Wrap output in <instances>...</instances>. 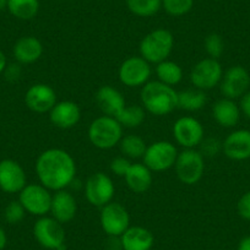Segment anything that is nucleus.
<instances>
[{
	"label": "nucleus",
	"mask_w": 250,
	"mask_h": 250,
	"mask_svg": "<svg viewBox=\"0 0 250 250\" xmlns=\"http://www.w3.org/2000/svg\"><path fill=\"white\" fill-rule=\"evenodd\" d=\"M220 91L225 98H242L250 88V74L244 66L233 65L223 73Z\"/></svg>",
	"instance_id": "nucleus-13"
},
{
	"label": "nucleus",
	"mask_w": 250,
	"mask_h": 250,
	"mask_svg": "<svg viewBox=\"0 0 250 250\" xmlns=\"http://www.w3.org/2000/svg\"><path fill=\"white\" fill-rule=\"evenodd\" d=\"M26 210L23 208V206L21 205V203L19 200L11 201L9 203V205L5 208L4 211V217L5 221L10 225H18L21 221L25 218Z\"/></svg>",
	"instance_id": "nucleus-33"
},
{
	"label": "nucleus",
	"mask_w": 250,
	"mask_h": 250,
	"mask_svg": "<svg viewBox=\"0 0 250 250\" xmlns=\"http://www.w3.org/2000/svg\"><path fill=\"white\" fill-rule=\"evenodd\" d=\"M100 222L108 237H120L130 227V216L122 204L112 201L101 208Z\"/></svg>",
	"instance_id": "nucleus-11"
},
{
	"label": "nucleus",
	"mask_w": 250,
	"mask_h": 250,
	"mask_svg": "<svg viewBox=\"0 0 250 250\" xmlns=\"http://www.w3.org/2000/svg\"><path fill=\"white\" fill-rule=\"evenodd\" d=\"M123 250H151L155 244L152 232L141 226H130L120 235Z\"/></svg>",
	"instance_id": "nucleus-20"
},
{
	"label": "nucleus",
	"mask_w": 250,
	"mask_h": 250,
	"mask_svg": "<svg viewBox=\"0 0 250 250\" xmlns=\"http://www.w3.org/2000/svg\"><path fill=\"white\" fill-rule=\"evenodd\" d=\"M204 45H205L208 58H212V59H218L225 52V42L218 33H210L205 38Z\"/></svg>",
	"instance_id": "nucleus-32"
},
{
	"label": "nucleus",
	"mask_w": 250,
	"mask_h": 250,
	"mask_svg": "<svg viewBox=\"0 0 250 250\" xmlns=\"http://www.w3.org/2000/svg\"><path fill=\"white\" fill-rule=\"evenodd\" d=\"M96 102L104 115L117 117L125 107V98L117 88L104 85L98 88L96 93Z\"/></svg>",
	"instance_id": "nucleus-21"
},
{
	"label": "nucleus",
	"mask_w": 250,
	"mask_h": 250,
	"mask_svg": "<svg viewBox=\"0 0 250 250\" xmlns=\"http://www.w3.org/2000/svg\"><path fill=\"white\" fill-rule=\"evenodd\" d=\"M4 74H5V78L8 81H18L21 76V68L19 64H10V65H6L5 70H4Z\"/></svg>",
	"instance_id": "nucleus-37"
},
{
	"label": "nucleus",
	"mask_w": 250,
	"mask_h": 250,
	"mask_svg": "<svg viewBox=\"0 0 250 250\" xmlns=\"http://www.w3.org/2000/svg\"><path fill=\"white\" fill-rule=\"evenodd\" d=\"M156 75L158 81L173 87L182 81L183 70L179 64L167 59L156 65Z\"/></svg>",
	"instance_id": "nucleus-27"
},
{
	"label": "nucleus",
	"mask_w": 250,
	"mask_h": 250,
	"mask_svg": "<svg viewBox=\"0 0 250 250\" xmlns=\"http://www.w3.org/2000/svg\"><path fill=\"white\" fill-rule=\"evenodd\" d=\"M237 211L240 217L250 221V190L240 196L237 204Z\"/></svg>",
	"instance_id": "nucleus-36"
},
{
	"label": "nucleus",
	"mask_w": 250,
	"mask_h": 250,
	"mask_svg": "<svg viewBox=\"0 0 250 250\" xmlns=\"http://www.w3.org/2000/svg\"><path fill=\"white\" fill-rule=\"evenodd\" d=\"M6 244H8V235H6L5 230L0 227V250L5 249Z\"/></svg>",
	"instance_id": "nucleus-41"
},
{
	"label": "nucleus",
	"mask_w": 250,
	"mask_h": 250,
	"mask_svg": "<svg viewBox=\"0 0 250 250\" xmlns=\"http://www.w3.org/2000/svg\"><path fill=\"white\" fill-rule=\"evenodd\" d=\"M114 194V183L105 173L96 172L86 180L85 198L92 206L103 208L112 203Z\"/></svg>",
	"instance_id": "nucleus-9"
},
{
	"label": "nucleus",
	"mask_w": 250,
	"mask_h": 250,
	"mask_svg": "<svg viewBox=\"0 0 250 250\" xmlns=\"http://www.w3.org/2000/svg\"><path fill=\"white\" fill-rule=\"evenodd\" d=\"M49 212L52 213L53 218L59 221L62 225L73 221L78 212V201L75 196L65 189L55 191L52 195Z\"/></svg>",
	"instance_id": "nucleus-18"
},
{
	"label": "nucleus",
	"mask_w": 250,
	"mask_h": 250,
	"mask_svg": "<svg viewBox=\"0 0 250 250\" xmlns=\"http://www.w3.org/2000/svg\"><path fill=\"white\" fill-rule=\"evenodd\" d=\"M118 76L123 85L139 87L148 83L151 76L150 62L143 57H130L120 64Z\"/></svg>",
	"instance_id": "nucleus-12"
},
{
	"label": "nucleus",
	"mask_w": 250,
	"mask_h": 250,
	"mask_svg": "<svg viewBox=\"0 0 250 250\" xmlns=\"http://www.w3.org/2000/svg\"><path fill=\"white\" fill-rule=\"evenodd\" d=\"M105 248H107V250H123L120 237H108Z\"/></svg>",
	"instance_id": "nucleus-39"
},
{
	"label": "nucleus",
	"mask_w": 250,
	"mask_h": 250,
	"mask_svg": "<svg viewBox=\"0 0 250 250\" xmlns=\"http://www.w3.org/2000/svg\"><path fill=\"white\" fill-rule=\"evenodd\" d=\"M178 150L169 141H156L147 146L144 155V165L152 172H165L174 167Z\"/></svg>",
	"instance_id": "nucleus-8"
},
{
	"label": "nucleus",
	"mask_w": 250,
	"mask_h": 250,
	"mask_svg": "<svg viewBox=\"0 0 250 250\" xmlns=\"http://www.w3.org/2000/svg\"><path fill=\"white\" fill-rule=\"evenodd\" d=\"M33 235L41 247L49 250H66L62 223L52 216H42L33 225Z\"/></svg>",
	"instance_id": "nucleus-5"
},
{
	"label": "nucleus",
	"mask_w": 250,
	"mask_h": 250,
	"mask_svg": "<svg viewBox=\"0 0 250 250\" xmlns=\"http://www.w3.org/2000/svg\"><path fill=\"white\" fill-rule=\"evenodd\" d=\"M14 57L20 64H32L43 54V45L38 38L25 36L16 41L13 48Z\"/></svg>",
	"instance_id": "nucleus-22"
},
{
	"label": "nucleus",
	"mask_w": 250,
	"mask_h": 250,
	"mask_svg": "<svg viewBox=\"0 0 250 250\" xmlns=\"http://www.w3.org/2000/svg\"><path fill=\"white\" fill-rule=\"evenodd\" d=\"M237 250H250V235H247V237L240 239Z\"/></svg>",
	"instance_id": "nucleus-40"
},
{
	"label": "nucleus",
	"mask_w": 250,
	"mask_h": 250,
	"mask_svg": "<svg viewBox=\"0 0 250 250\" xmlns=\"http://www.w3.org/2000/svg\"><path fill=\"white\" fill-rule=\"evenodd\" d=\"M6 9L19 20H32L40 11V0H8Z\"/></svg>",
	"instance_id": "nucleus-26"
},
{
	"label": "nucleus",
	"mask_w": 250,
	"mask_h": 250,
	"mask_svg": "<svg viewBox=\"0 0 250 250\" xmlns=\"http://www.w3.org/2000/svg\"><path fill=\"white\" fill-rule=\"evenodd\" d=\"M175 173L183 184L194 185L199 183L205 172V158L195 148H184L178 153Z\"/></svg>",
	"instance_id": "nucleus-6"
},
{
	"label": "nucleus",
	"mask_w": 250,
	"mask_h": 250,
	"mask_svg": "<svg viewBox=\"0 0 250 250\" xmlns=\"http://www.w3.org/2000/svg\"><path fill=\"white\" fill-rule=\"evenodd\" d=\"M124 179L133 193L143 194L147 191L152 184V170L148 169L144 163H131Z\"/></svg>",
	"instance_id": "nucleus-24"
},
{
	"label": "nucleus",
	"mask_w": 250,
	"mask_h": 250,
	"mask_svg": "<svg viewBox=\"0 0 250 250\" xmlns=\"http://www.w3.org/2000/svg\"><path fill=\"white\" fill-rule=\"evenodd\" d=\"M173 136L178 145L184 148L198 147L204 140V126L196 118L182 117L173 124Z\"/></svg>",
	"instance_id": "nucleus-14"
},
{
	"label": "nucleus",
	"mask_w": 250,
	"mask_h": 250,
	"mask_svg": "<svg viewBox=\"0 0 250 250\" xmlns=\"http://www.w3.org/2000/svg\"><path fill=\"white\" fill-rule=\"evenodd\" d=\"M130 13L139 18H151L162 8V0H126Z\"/></svg>",
	"instance_id": "nucleus-30"
},
{
	"label": "nucleus",
	"mask_w": 250,
	"mask_h": 250,
	"mask_svg": "<svg viewBox=\"0 0 250 250\" xmlns=\"http://www.w3.org/2000/svg\"><path fill=\"white\" fill-rule=\"evenodd\" d=\"M57 93L47 83H35L25 95V103L28 109L35 113H49L57 104Z\"/></svg>",
	"instance_id": "nucleus-16"
},
{
	"label": "nucleus",
	"mask_w": 250,
	"mask_h": 250,
	"mask_svg": "<svg viewBox=\"0 0 250 250\" xmlns=\"http://www.w3.org/2000/svg\"><path fill=\"white\" fill-rule=\"evenodd\" d=\"M199 147H200L199 152L204 156V158L215 157L220 153V151H222V143L216 138H204Z\"/></svg>",
	"instance_id": "nucleus-34"
},
{
	"label": "nucleus",
	"mask_w": 250,
	"mask_h": 250,
	"mask_svg": "<svg viewBox=\"0 0 250 250\" xmlns=\"http://www.w3.org/2000/svg\"><path fill=\"white\" fill-rule=\"evenodd\" d=\"M240 108L234 100L221 98L213 104L212 117L223 128H234L240 120Z\"/></svg>",
	"instance_id": "nucleus-23"
},
{
	"label": "nucleus",
	"mask_w": 250,
	"mask_h": 250,
	"mask_svg": "<svg viewBox=\"0 0 250 250\" xmlns=\"http://www.w3.org/2000/svg\"><path fill=\"white\" fill-rule=\"evenodd\" d=\"M146 113L141 105H125L122 112L115 117L123 128H138L145 122Z\"/></svg>",
	"instance_id": "nucleus-29"
},
{
	"label": "nucleus",
	"mask_w": 250,
	"mask_h": 250,
	"mask_svg": "<svg viewBox=\"0 0 250 250\" xmlns=\"http://www.w3.org/2000/svg\"><path fill=\"white\" fill-rule=\"evenodd\" d=\"M123 138V126L114 117L101 115L88 126V139L95 147L110 150L119 145Z\"/></svg>",
	"instance_id": "nucleus-4"
},
{
	"label": "nucleus",
	"mask_w": 250,
	"mask_h": 250,
	"mask_svg": "<svg viewBox=\"0 0 250 250\" xmlns=\"http://www.w3.org/2000/svg\"><path fill=\"white\" fill-rule=\"evenodd\" d=\"M8 6V0H0V10H4Z\"/></svg>",
	"instance_id": "nucleus-43"
},
{
	"label": "nucleus",
	"mask_w": 250,
	"mask_h": 250,
	"mask_svg": "<svg viewBox=\"0 0 250 250\" xmlns=\"http://www.w3.org/2000/svg\"><path fill=\"white\" fill-rule=\"evenodd\" d=\"M75 160L62 148H48L36 161V173L40 183L53 191L64 190L76 177Z\"/></svg>",
	"instance_id": "nucleus-1"
},
{
	"label": "nucleus",
	"mask_w": 250,
	"mask_h": 250,
	"mask_svg": "<svg viewBox=\"0 0 250 250\" xmlns=\"http://www.w3.org/2000/svg\"><path fill=\"white\" fill-rule=\"evenodd\" d=\"M223 69L218 59L205 58L198 62L190 71V83L199 90L208 91L220 85Z\"/></svg>",
	"instance_id": "nucleus-10"
},
{
	"label": "nucleus",
	"mask_w": 250,
	"mask_h": 250,
	"mask_svg": "<svg viewBox=\"0 0 250 250\" xmlns=\"http://www.w3.org/2000/svg\"><path fill=\"white\" fill-rule=\"evenodd\" d=\"M144 109L157 117L167 115L178 108V92L161 81H148L140 92Z\"/></svg>",
	"instance_id": "nucleus-2"
},
{
	"label": "nucleus",
	"mask_w": 250,
	"mask_h": 250,
	"mask_svg": "<svg viewBox=\"0 0 250 250\" xmlns=\"http://www.w3.org/2000/svg\"><path fill=\"white\" fill-rule=\"evenodd\" d=\"M222 151L229 160L245 161L250 158V130L232 131L222 143Z\"/></svg>",
	"instance_id": "nucleus-17"
},
{
	"label": "nucleus",
	"mask_w": 250,
	"mask_h": 250,
	"mask_svg": "<svg viewBox=\"0 0 250 250\" xmlns=\"http://www.w3.org/2000/svg\"><path fill=\"white\" fill-rule=\"evenodd\" d=\"M208 102L205 91L199 88H189L182 92H178V108L188 110V112H196L204 108Z\"/></svg>",
	"instance_id": "nucleus-25"
},
{
	"label": "nucleus",
	"mask_w": 250,
	"mask_h": 250,
	"mask_svg": "<svg viewBox=\"0 0 250 250\" xmlns=\"http://www.w3.org/2000/svg\"><path fill=\"white\" fill-rule=\"evenodd\" d=\"M174 48V37L172 32L165 28H157L151 31L141 40L140 57H143L150 64H156L165 62L172 53Z\"/></svg>",
	"instance_id": "nucleus-3"
},
{
	"label": "nucleus",
	"mask_w": 250,
	"mask_h": 250,
	"mask_svg": "<svg viewBox=\"0 0 250 250\" xmlns=\"http://www.w3.org/2000/svg\"><path fill=\"white\" fill-rule=\"evenodd\" d=\"M131 162L129 158L124 157V156H120V157L113 158L112 162H110V172L113 174H115L117 177H125L126 172L130 168Z\"/></svg>",
	"instance_id": "nucleus-35"
},
{
	"label": "nucleus",
	"mask_w": 250,
	"mask_h": 250,
	"mask_svg": "<svg viewBox=\"0 0 250 250\" xmlns=\"http://www.w3.org/2000/svg\"><path fill=\"white\" fill-rule=\"evenodd\" d=\"M119 147L124 157L135 160V158L144 157L147 145L141 136L130 134V135L123 136L119 143Z\"/></svg>",
	"instance_id": "nucleus-28"
},
{
	"label": "nucleus",
	"mask_w": 250,
	"mask_h": 250,
	"mask_svg": "<svg viewBox=\"0 0 250 250\" xmlns=\"http://www.w3.org/2000/svg\"><path fill=\"white\" fill-rule=\"evenodd\" d=\"M6 65H8V60H6V57L3 50L0 49V74L4 73Z\"/></svg>",
	"instance_id": "nucleus-42"
},
{
	"label": "nucleus",
	"mask_w": 250,
	"mask_h": 250,
	"mask_svg": "<svg viewBox=\"0 0 250 250\" xmlns=\"http://www.w3.org/2000/svg\"><path fill=\"white\" fill-rule=\"evenodd\" d=\"M80 107L73 101H60L50 109L49 120L59 129H71L80 122Z\"/></svg>",
	"instance_id": "nucleus-19"
},
{
	"label": "nucleus",
	"mask_w": 250,
	"mask_h": 250,
	"mask_svg": "<svg viewBox=\"0 0 250 250\" xmlns=\"http://www.w3.org/2000/svg\"><path fill=\"white\" fill-rule=\"evenodd\" d=\"M27 184L22 166L14 160L0 161V189L8 194H18Z\"/></svg>",
	"instance_id": "nucleus-15"
},
{
	"label": "nucleus",
	"mask_w": 250,
	"mask_h": 250,
	"mask_svg": "<svg viewBox=\"0 0 250 250\" xmlns=\"http://www.w3.org/2000/svg\"><path fill=\"white\" fill-rule=\"evenodd\" d=\"M19 201L26 212L33 216H47L50 211V204H52V194L49 189L40 184H26L22 190L19 193Z\"/></svg>",
	"instance_id": "nucleus-7"
},
{
	"label": "nucleus",
	"mask_w": 250,
	"mask_h": 250,
	"mask_svg": "<svg viewBox=\"0 0 250 250\" xmlns=\"http://www.w3.org/2000/svg\"><path fill=\"white\" fill-rule=\"evenodd\" d=\"M239 108L240 112L250 120V90L240 98V103H239Z\"/></svg>",
	"instance_id": "nucleus-38"
},
{
	"label": "nucleus",
	"mask_w": 250,
	"mask_h": 250,
	"mask_svg": "<svg viewBox=\"0 0 250 250\" xmlns=\"http://www.w3.org/2000/svg\"><path fill=\"white\" fill-rule=\"evenodd\" d=\"M193 6L194 0H162V8L168 15L174 18L187 15Z\"/></svg>",
	"instance_id": "nucleus-31"
}]
</instances>
